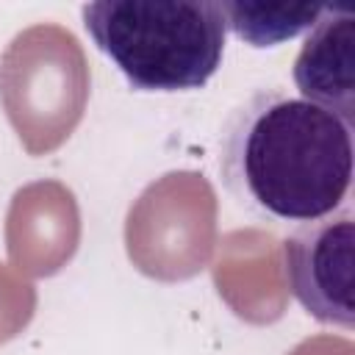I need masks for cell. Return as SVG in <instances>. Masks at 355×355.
Returning a JSON list of instances; mask_svg holds the SVG:
<instances>
[{"label":"cell","instance_id":"obj_1","mask_svg":"<svg viewBox=\"0 0 355 355\" xmlns=\"http://www.w3.org/2000/svg\"><path fill=\"white\" fill-rule=\"evenodd\" d=\"M352 158V125L311 100L261 89L222 128L219 175L244 208L302 225L344 205Z\"/></svg>","mask_w":355,"mask_h":355},{"label":"cell","instance_id":"obj_2","mask_svg":"<svg viewBox=\"0 0 355 355\" xmlns=\"http://www.w3.org/2000/svg\"><path fill=\"white\" fill-rule=\"evenodd\" d=\"M103 55L139 92L200 89L225 55V17L214 0H97L80 8Z\"/></svg>","mask_w":355,"mask_h":355},{"label":"cell","instance_id":"obj_3","mask_svg":"<svg viewBox=\"0 0 355 355\" xmlns=\"http://www.w3.org/2000/svg\"><path fill=\"white\" fill-rule=\"evenodd\" d=\"M283 266L294 300L313 319L344 330L355 324L352 208H338L322 219L297 225V230L283 244Z\"/></svg>","mask_w":355,"mask_h":355},{"label":"cell","instance_id":"obj_4","mask_svg":"<svg viewBox=\"0 0 355 355\" xmlns=\"http://www.w3.org/2000/svg\"><path fill=\"white\" fill-rule=\"evenodd\" d=\"M294 83L302 100L322 105L347 125H355V14L324 6L308 31L297 58Z\"/></svg>","mask_w":355,"mask_h":355},{"label":"cell","instance_id":"obj_5","mask_svg":"<svg viewBox=\"0 0 355 355\" xmlns=\"http://www.w3.org/2000/svg\"><path fill=\"white\" fill-rule=\"evenodd\" d=\"M225 28L252 47H275L300 33H308L324 14L319 3H219Z\"/></svg>","mask_w":355,"mask_h":355}]
</instances>
